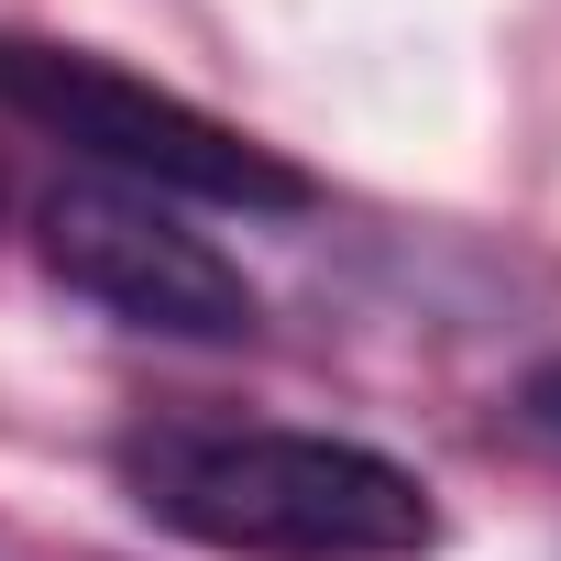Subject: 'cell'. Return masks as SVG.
Instances as JSON below:
<instances>
[{
    "label": "cell",
    "mask_w": 561,
    "mask_h": 561,
    "mask_svg": "<svg viewBox=\"0 0 561 561\" xmlns=\"http://www.w3.org/2000/svg\"><path fill=\"white\" fill-rule=\"evenodd\" d=\"M122 484L154 528L220 561H419L440 539L430 484L331 430H242V419H165L122 440Z\"/></svg>",
    "instance_id": "1"
},
{
    "label": "cell",
    "mask_w": 561,
    "mask_h": 561,
    "mask_svg": "<svg viewBox=\"0 0 561 561\" xmlns=\"http://www.w3.org/2000/svg\"><path fill=\"white\" fill-rule=\"evenodd\" d=\"M0 111L56 133L67 154H89L111 187L144 198H198V209H309V176L253 144L242 122L89 56V45H45V34H0Z\"/></svg>",
    "instance_id": "2"
},
{
    "label": "cell",
    "mask_w": 561,
    "mask_h": 561,
    "mask_svg": "<svg viewBox=\"0 0 561 561\" xmlns=\"http://www.w3.org/2000/svg\"><path fill=\"white\" fill-rule=\"evenodd\" d=\"M45 264L56 287H78L89 309H111L122 331H154V342H253V275L176 209V198H144V187H111V176H78L45 198Z\"/></svg>",
    "instance_id": "3"
},
{
    "label": "cell",
    "mask_w": 561,
    "mask_h": 561,
    "mask_svg": "<svg viewBox=\"0 0 561 561\" xmlns=\"http://www.w3.org/2000/svg\"><path fill=\"white\" fill-rule=\"evenodd\" d=\"M517 419H528L539 440H561V364H539V375L517 386Z\"/></svg>",
    "instance_id": "4"
},
{
    "label": "cell",
    "mask_w": 561,
    "mask_h": 561,
    "mask_svg": "<svg viewBox=\"0 0 561 561\" xmlns=\"http://www.w3.org/2000/svg\"><path fill=\"white\" fill-rule=\"evenodd\" d=\"M0 198H12V176H0Z\"/></svg>",
    "instance_id": "5"
}]
</instances>
